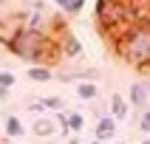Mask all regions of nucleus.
Listing matches in <instances>:
<instances>
[{"label": "nucleus", "mask_w": 150, "mask_h": 144, "mask_svg": "<svg viewBox=\"0 0 150 144\" xmlns=\"http://www.w3.org/2000/svg\"><path fill=\"white\" fill-rule=\"evenodd\" d=\"M116 144H125V141H116Z\"/></svg>", "instance_id": "23"}, {"label": "nucleus", "mask_w": 150, "mask_h": 144, "mask_svg": "<svg viewBox=\"0 0 150 144\" xmlns=\"http://www.w3.org/2000/svg\"><path fill=\"white\" fill-rule=\"evenodd\" d=\"M139 130H142L144 136H150V110H144L142 116H139Z\"/></svg>", "instance_id": "16"}, {"label": "nucleus", "mask_w": 150, "mask_h": 144, "mask_svg": "<svg viewBox=\"0 0 150 144\" xmlns=\"http://www.w3.org/2000/svg\"><path fill=\"white\" fill-rule=\"evenodd\" d=\"M14 82H17V76L11 74V71H3V68H0V91H11Z\"/></svg>", "instance_id": "15"}, {"label": "nucleus", "mask_w": 150, "mask_h": 144, "mask_svg": "<svg viewBox=\"0 0 150 144\" xmlns=\"http://www.w3.org/2000/svg\"><path fill=\"white\" fill-rule=\"evenodd\" d=\"M68 144H79V141H76V138H71V141H68Z\"/></svg>", "instance_id": "21"}, {"label": "nucleus", "mask_w": 150, "mask_h": 144, "mask_svg": "<svg viewBox=\"0 0 150 144\" xmlns=\"http://www.w3.org/2000/svg\"><path fill=\"white\" fill-rule=\"evenodd\" d=\"M65 124H68V133H79L85 127V116L79 110H68L65 113Z\"/></svg>", "instance_id": "12"}, {"label": "nucleus", "mask_w": 150, "mask_h": 144, "mask_svg": "<svg viewBox=\"0 0 150 144\" xmlns=\"http://www.w3.org/2000/svg\"><path fill=\"white\" fill-rule=\"evenodd\" d=\"M6 48L11 51L17 59L31 62V65H45V62H54V59H59L57 40H54L51 34L31 31V28H23V25L11 31V37L6 40Z\"/></svg>", "instance_id": "1"}, {"label": "nucleus", "mask_w": 150, "mask_h": 144, "mask_svg": "<svg viewBox=\"0 0 150 144\" xmlns=\"http://www.w3.org/2000/svg\"><path fill=\"white\" fill-rule=\"evenodd\" d=\"M116 122H113V119L110 116H105V119H99V122H96V130H93V138H96V141H108V138H113V133H116Z\"/></svg>", "instance_id": "7"}, {"label": "nucleus", "mask_w": 150, "mask_h": 144, "mask_svg": "<svg viewBox=\"0 0 150 144\" xmlns=\"http://www.w3.org/2000/svg\"><path fill=\"white\" fill-rule=\"evenodd\" d=\"M76 96L82 102H96L99 96V85L96 82H76Z\"/></svg>", "instance_id": "9"}, {"label": "nucleus", "mask_w": 150, "mask_h": 144, "mask_svg": "<svg viewBox=\"0 0 150 144\" xmlns=\"http://www.w3.org/2000/svg\"><path fill=\"white\" fill-rule=\"evenodd\" d=\"M127 105L136 107V113L142 116L144 110H150V102H147V93H144V85L142 82H133L130 91H127Z\"/></svg>", "instance_id": "5"}, {"label": "nucleus", "mask_w": 150, "mask_h": 144, "mask_svg": "<svg viewBox=\"0 0 150 144\" xmlns=\"http://www.w3.org/2000/svg\"><path fill=\"white\" fill-rule=\"evenodd\" d=\"M142 144H150V136H144V138H142Z\"/></svg>", "instance_id": "20"}, {"label": "nucleus", "mask_w": 150, "mask_h": 144, "mask_svg": "<svg viewBox=\"0 0 150 144\" xmlns=\"http://www.w3.org/2000/svg\"><path fill=\"white\" fill-rule=\"evenodd\" d=\"M6 136L8 138H23L25 136V127H23V122H20V116H6Z\"/></svg>", "instance_id": "11"}, {"label": "nucleus", "mask_w": 150, "mask_h": 144, "mask_svg": "<svg viewBox=\"0 0 150 144\" xmlns=\"http://www.w3.org/2000/svg\"><path fill=\"white\" fill-rule=\"evenodd\" d=\"M88 144H99V141H96V138H93V141H88Z\"/></svg>", "instance_id": "22"}, {"label": "nucleus", "mask_w": 150, "mask_h": 144, "mask_svg": "<svg viewBox=\"0 0 150 144\" xmlns=\"http://www.w3.org/2000/svg\"><path fill=\"white\" fill-rule=\"evenodd\" d=\"M113 51L125 65L150 68V23H130L113 34Z\"/></svg>", "instance_id": "2"}, {"label": "nucleus", "mask_w": 150, "mask_h": 144, "mask_svg": "<svg viewBox=\"0 0 150 144\" xmlns=\"http://www.w3.org/2000/svg\"><path fill=\"white\" fill-rule=\"evenodd\" d=\"M25 76H28L31 82H48V79H54V71H51L48 65H31L25 71Z\"/></svg>", "instance_id": "10"}, {"label": "nucleus", "mask_w": 150, "mask_h": 144, "mask_svg": "<svg viewBox=\"0 0 150 144\" xmlns=\"http://www.w3.org/2000/svg\"><path fill=\"white\" fill-rule=\"evenodd\" d=\"M51 23H54V20H51L48 11H45V3H31V6H28V11H23V28H31V31L48 34Z\"/></svg>", "instance_id": "3"}, {"label": "nucleus", "mask_w": 150, "mask_h": 144, "mask_svg": "<svg viewBox=\"0 0 150 144\" xmlns=\"http://www.w3.org/2000/svg\"><path fill=\"white\" fill-rule=\"evenodd\" d=\"M31 133L37 136V138H51V136L57 133V124H54V119H51V116L37 119V122H34V127H31Z\"/></svg>", "instance_id": "8"}, {"label": "nucleus", "mask_w": 150, "mask_h": 144, "mask_svg": "<svg viewBox=\"0 0 150 144\" xmlns=\"http://www.w3.org/2000/svg\"><path fill=\"white\" fill-rule=\"evenodd\" d=\"M57 6H59V11H65V14H79L85 8V3L82 0H59Z\"/></svg>", "instance_id": "13"}, {"label": "nucleus", "mask_w": 150, "mask_h": 144, "mask_svg": "<svg viewBox=\"0 0 150 144\" xmlns=\"http://www.w3.org/2000/svg\"><path fill=\"white\" fill-rule=\"evenodd\" d=\"M144 85V93H147V102H150V82H142Z\"/></svg>", "instance_id": "18"}, {"label": "nucleus", "mask_w": 150, "mask_h": 144, "mask_svg": "<svg viewBox=\"0 0 150 144\" xmlns=\"http://www.w3.org/2000/svg\"><path fill=\"white\" fill-rule=\"evenodd\" d=\"M57 48H59V57H65V59H76L79 54H82V42L76 40V34L62 31V37L57 40Z\"/></svg>", "instance_id": "4"}, {"label": "nucleus", "mask_w": 150, "mask_h": 144, "mask_svg": "<svg viewBox=\"0 0 150 144\" xmlns=\"http://www.w3.org/2000/svg\"><path fill=\"white\" fill-rule=\"evenodd\" d=\"M28 110H31V113H37V116H40L42 110H45V105H42V99H37V102H31V107H28Z\"/></svg>", "instance_id": "17"}, {"label": "nucleus", "mask_w": 150, "mask_h": 144, "mask_svg": "<svg viewBox=\"0 0 150 144\" xmlns=\"http://www.w3.org/2000/svg\"><path fill=\"white\" fill-rule=\"evenodd\" d=\"M6 96H8V91H0V99H6Z\"/></svg>", "instance_id": "19"}, {"label": "nucleus", "mask_w": 150, "mask_h": 144, "mask_svg": "<svg viewBox=\"0 0 150 144\" xmlns=\"http://www.w3.org/2000/svg\"><path fill=\"white\" fill-rule=\"evenodd\" d=\"M42 105H45V110H57V113L65 110V99L62 96H42Z\"/></svg>", "instance_id": "14"}, {"label": "nucleus", "mask_w": 150, "mask_h": 144, "mask_svg": "<svg viewBox=\"0 0 150 144\" xmlns=\"http://www.w3.org/2000/svg\"><path fill=\"white\" fill-rule=\"evenodd\" d=\"M110 119H113V122H125L127 116H130V105H127V99L125 96H119V93H113V96H110V113H108Z\"/></svg>", "instance_id": "6"}]
</instances>
